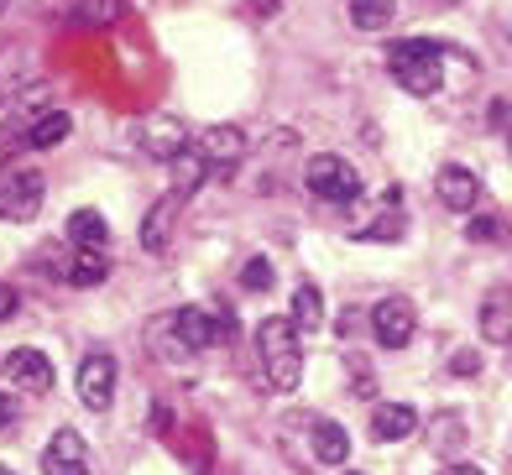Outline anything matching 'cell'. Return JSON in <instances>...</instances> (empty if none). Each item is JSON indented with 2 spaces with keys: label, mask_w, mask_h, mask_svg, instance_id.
Listing matches in <instances>:
<instances>
[{
  "label": "cell",
  "mask_w": 512,
  "mask_h": 475,
  "mask_svg": "<svg viewBox=\"0 0 512 475\" xmlns=\"http://www.w3.org/2000/svg\"><path fill=\"white\" fill-rule=\"evenodd\" d=\"M256 355H262V382L272 392H293L304 382V350H298L293 319H262L256 324Z\"/></svg>",
  "instance_id": "6da1fadb"
},
{
  "label": "cell",
  "mask_w": 512,
  "mask_h": 475,
  "mask_svg": "<svg viewBox=\"0 0 512 475\" xmlns=\"http://www.w3.org/2000/svg\"><path fill=\"white\" fill-rule=\"evenodd\" d=\"M439 58H445V42H429V37H403V42L387 47V68L408 94H439L445 89Z\"/></svg>",
  "instance_id": "7a4b0ae2"
},
{
  "label": "cell",
  "mask_w": 512,
  "mask_h": 475,
  "mask_svg": "<svg viewBox=\"0 0 512 475\" xmlns=\"http://www.w3.org/2000/svg\"><path fill=\"white\" fill-rule=\"evenodd\" d=\"M304 188L314 199H324V204H356L361 199V173L345 157L319 152V157L304 162Z\"/></svg>",
  "instance_id": "3957f363"
},
{
  "label": "cell",
  "mask_w": 512,
  "mask_h": 475,
  "mask_svg": "<svg viewBox=\"0 0 512 475\" xmlns=\"http://www.w3.org/2000/svg\"><path fill=\"white\" fill-rule=\"evenodd\" d=\"M42 194H48V183H42L37 168H6L0 173V215L6 220H16V225L37 220Z\"/></svg>",
  "instance_id": "277c9868"
},
{
  "label": "cell",
  "mask_w": 512,
  "mask_h": 475,
  "mask_svg": "<svg viewBox=\"0 0 512 475\" xmlns=\"http://www.w3.org/2000/svg\"><path fill=\"white\" fill-rule=\"evenodd\" d=\"M168 329L178 335V350H183V355H199V350L225 345L230 319H225V314L215 319L209 308H178V314H168Z\"/></svg>",
  "instance_id": "5b68a950"
},
{
  "label": "cell",
  "mask_w": 512,
  "mask_h": 475,
  "mask_svg": "<svg viewBox=\"0 0 512 475\" xmlns=\"http://www.w3.org/2000/svg\"><path fill=\"white\" fill-rule=\"evenodd\" d=\"M371 335H377V345H387V350H403L418 335V308L403 293H387L377 308H371Z\"/></svg>",
  "instance_id": "8992f818"
},
{
  "label": "cell",
  "mask_w": 512,
  "mask_h": 475,
  "mask_svg": "<svg viewBox=\"0 0 512 475\" xmlns=\"http://www.w3.org/2000/svg\"><path fill=\"white\" fill-rule=\"evenodd\" d=\"M79 402L89 413H105L115 402V355L110 350H89L79 361Z\"/></svg>",
  "instance_id": "52a82bcc"
},
{
  "label": "cell",
  "mask_w": 512,
  "mask_h": 475,
  "mask_svg": "<svg viewBox=\"0 0 512 475\" xmlns=\"http://www.w3.org/2000/svg\"><path fill=\"white\" fill-rule=\"evenodd\" d=\"M42 475H89V444L79 429H58L42 449Z\"/></svg>",
  "instance_id": "ba28073f"
},
{
  "label": "cell",
  "mask_w": 512,
  "mask_h": 475,
  "mask_svg": "<svg viewBox=\"0 0 512 475\" xmlns=\"http://www.w3.org/2000/svg\"><path fill=\"white\" fill-rule=\"evenodd\" d=\"M178 209H183V194H162V199L147 209V220H142V251H147V256H162V251L173 246Z\"/></svg>",
  "instance_id": "9c48e42d"
},
{
  "label": "cell",
  "mask_w": 512,
  "mask_h": 475,
  "mask_svg": "<svg viewBox=\"0 0 512 475\" xmlns=\"http://www.w3.org/2000/svg\"><path fill=\"white\" fill-rule=\"evenodd\" d=\"M209 168H236V162L246 157V136H241V126H209V131H199V147H194Z\"/></svg>",
  "instance_id": "30bf717a"
},
{
  "label": "cell",
  "mask_w": 512,
  "mask_h": 475,
  "mask_svg": "<svg viewBox=\"0 0 512 475\" xmlns=\"http://www.w3.org/2000/svg\"><path fill=\"white\" fill-rule=\"evenodd\" d=\"M434 194H439V204H445V209H460V215H465V209L481 199V178L471 168H460V162H445L439 178H434Z\"/></svg>",
  "instance_id": "8fae6325"
},
{
  "label": "cell",
  "mask_w": 512,
  "mask_h": 475,
  "mask_svg": "<svg viewBox=\"0 0 512 475\" xmlns=\"http://www.w3.org/2000/svg\"><path fill=\"white\" fill-rule=\"evenodd\" d=\"M6 376H11L21 392H53V361L42 350H11Z\"/></svg>",
  "instance_id": "7c38bea8"
},
{
  "label": "cell",
  "mask_w": 512,
  "mask_h": 475,
  "mask_svg": "<svg viewBox=\"0 0 512 475\" xmlns=\"http://www.w3.org/2000/svg\"><path fill=\"white\" fill-rule=\"evenodd\" d=\"M309 439H314V460L319 465H345L351 460V434L335 418H309Z\"/></svg>",
  "instance_id": "4fadbf2b"
},
{
  "label": "cell",
  "mask_w": 512,
  "mask_h": 475,
  "mask_svg": "<svg viewBox=\"0 0 512 475\" xmlns=\"http://www.w3.org/2000/svg\"><path fill=\"white\" fill-rule=\"evenodd\" d=\"M418 434V413L408 402H382L377 413H371V439L377 444H398V439H413Z\"/></svg>",
  "instance_id": "5bb4252c"
},
{
  "label": "cell",
  "mask_w": 512,
  "mask_h": 475,
  "mask_svg": "<svg viewBox=\"0 0 512 475\" xmlns=\"http://www.w3.org/2000/svg\"><path fill=\"white\" fill-rule=\"evenodd\" d=\"M481 340L486 345H512V293L492 288L481 298Z\"/></svg>",
  "instance_id": "9a60e30c"
},
{
  "label": "cell",
  "mask_w": 512,
  "mask_h": 475,
  "mask_svg": "<svg viewBox=\"0 0 512 475\" xmlns=\"http://www.w3.org/2000/svg\"><path fill=\"white\" fill-rule=\"evenodd\" d=\"M68 246L74 251H105L110 246V220L100 209H74V215H68Z\"/></svg>",
  "instance_id": "2e32d148"
},
{
  "label": "cell",
  "mask_w": 512,
  "mask_h": 475,
  "mask_svg": "<svg viewBox=\"0 0 512 475\" xmlns=\"http://www.w3.org/2000/svg\"><path fill=\"white\" fill-rule=\"evenodd\" d=\"M403 230H408V215H403V204H398V199L382 204V209H377V220H361V225H351L356 241H398Z\"/></svg>",
  "instance_id": "e0dca14e"
},
{
  "label": "cell",
  "mask_w": 512,
  "mask_h": 475,
  "mask_svg": "<svg viewBox=\"0 0 512 475\" xmlns=\"http://www.w3.org/2000/svg\"><path fill=\"white\" fill-rule=\"evenodd\" d=\"M288 319H293V329H298V335H314V329L324 324V298H319V288H314V282H298V288H293Z\"/></svg>",
  "instance_id": "ac0fdd59"
},
{
  "label": "cell",
  "mask_w": 512,
  "mask_h": 475,
  "mask_svg": "<svg viewBox=\"0 0 512 475\" xmlns=\"http://www.w3.org/2000/svg\"><path fill=\"white\" fill-rule=\"evenodd\" d=\"M345 16L356 32H387L398 16V0H345Z\"/></svg>",
  "instance_id": "d6986e66"
},
{
  "label": "cell",
  "mask_w": 512,
  "mask_h": 475,
  "mask_svg": "<svg viewBox=\"0 0 512 475\" xmlns=\"http://www.w3.org/2000/svg\"><path fill=\"white\" fill-rule=\"evenodd\" d=\"M142 147H147L152 157H162V162H173L183 147H189V136H183V126H178V121H152V126H147V136H142Z\"/></svg>",
  "instance_id": "ffe728a7"
},
{
  "label": "cell",
  "mask_w": 512,
  "mask_h": 475,
  "mask_svg": "<svg viewBox=\"0 0 512 475\" xmlns=\"http://www.w3.org/2000/svg\"><path fill=\"white\" fill-rule=\"evenodd\" d=\"M68 131H74V121H68L63 110H53V115H37L32 131L21 136V147H58V141H68Z\"/></svg>",
  "instance_id": "44dd1931"
},
{
  "label": "cell",
  "mask_w": 512,
  "mask_h": 475,
  "mask_svg": "<svg viewBox=\"0 0 512 475\" xmlns=\"http://www.w3.org/2000/svg\"><path fill=\"white\" fill-rule=\"evenodd\" d=\"M105 272H110V261L100 251H79V256H68V267H63V277L74 282V288H95V282H105Z\"/></svg>",
  "instance_id": "7402d4cb"
},
{
  "label": "cell",
  "mask_w": 512,
  "mask_h": 475,
  "mask_svg": "<svg viewBox=\"0 0 512 475\" xmlns=\"http://www.w3.org/2000/svg\"><path fill=\"white\" fill-rule=\"evenodd\" d=\"M204 173H209V162H204L199 152L183 147V152L173 157V194H194V188L204 183Z\"/></svg>",
  "instance_id": "603a6c76"
},
{
  "label": "cell",
  "mask_w": 512,
  "mask_h": 475,
  "mask_svg": "<svg viewBox=\"0 0 512 475\" xmlns=\"http://www.w3.org/2000/svg\"><path fill=\"white\" fill-rule=\"evenodd\" d=\"M345 371H351V392L356 397H377V371H371L366 355H345Z\"/></svg>",
  "instance_id": "cb8c5ba5"
},
{
  "label": "cell",
  "mask_w": 512,
  "mask_h": 475,
  "mask_svg": "<svg viewBox=\"0 0 512 475\" xmlns=\"http://www.w3.org/2000/svg\"><path fill=\"white\" fill-rule=\"evenodd\" d=\"M241 288L246 293H267L272 288V261L267 256H251L246 267H241Z\"/></svg>",
  "instance_id": "d4e9b609"
},
{
  "label": "cell",
  "mask_w": 512,
  "mask_h": 475,
  "mask_svg": "<svg viewBox=\"0 0 512 475\" xmlns=\"http://www.w3.org/2000/svg\"><path fill=\"white\" fill-rule=\"evenodd\" d=\"M115 16H121V0H84V11H74V21H95V27H105Z\"/></svg>",
  "instance_id": "484cf974"
},
{
  "label": "cell",
  "mask_w": 512,
  "mask_h": 475,
  "mask_svg": "<svg viewBox=\"0 0 512 475\" xmlns=\"http://www.w3.org/2000/svg\"><path fill=\"white\" fill-rule=\"evenodd\" d=\"M450 371H455V376H481V355H476V350H455V355H450Z\"/></svg>",
  "instance_id": "4316f807"
},
{
  "label": "cell",
  "mask_w": 512,
  "mask_h": 475,
  "mask_svg": "<svg viewBox=\"0 0 512 475\" xmlns=\"http://www.w3.org/2000/svg\"><path fill=\"white\" fill-rule=\"evenodd\" d=\"M465 230H471V235H476V241H492V235H497L502 225H497L492 215H481V220H471V225H465Z\"/></svg>",
  "instance_id": "83f0119b"
},
{
  "label": "cell",
  "mask_w": 512,
  "mask_h": 475,
  "mask_svg": "<svg viewBox=\"0 0 512 475\" xmlns=\"http://www.w3.org/2000/svg\"><path fill=\"white\" fill-rule=\"evenodd\" d=\"M16 314V288H11V282H0V324H6Z\"/></svg>",
  "instance_id": "f1b7e54d"
},
{
  "label": "cell",
  "mask_w": 512,
  "mask_h": 475,
  "mask_svg": "<svg viewBox=\"0 0 512 475\" xmlns=\"http://www.w3.org/2000/svg\"><path fill=\"white\" fill-rule=\"evenodd\" d=\"M6 423H16V397L0 392V429H6Z\"/></svg>",
  "instance_id": "f546056e"
},
{
  "label": "cell",
  "mask_w": 512,
  "mask_h": 475,
  "mask_svg": "<svg viewBox=\"0 0 512 475\" xmlns=\"http://www.w3.org/2000/svg\"><path fill=\"white\" fill-rule=\"evenodd\" d=\"M439 475H486V470H481V465H471V460H455V465H445Z\"/></svg>",
  "instance_id": "4dcf8cb0"
},
{
  "label": "cell",
  "mask_w": 512,
  "mask_h": 475,
  "mask_svg": "<svg viewBox=\"0 0 512 475\" xmlns=\"http://www.w3.org/2000/svg\"><path fill=\"white\" fill-rule=\"evenodd\" d=\"M251 11H256V16H272V11H277V0H251Z\"/></svg>",
  "instance_id": "1f68e13d"
},
{
  "label": "cell",
  "mask_w": 512,
  "mask_h": 475,
  "mask_svg": "<svg viewBox=\"0 0 512 475\" xmlns=\"http://www.w3.org/2000/svg\"><path fill=\"white\" fill-rule=\"evenodd\" d=\"M0 475H11V465H0Z\"/></svg>",
  "instance_id": "d6a6232c"
},
{
  "label": "cell",
  "mask_w": 512,
  "mask_h": 475,
  "mask_svg": "<svg viewBox=\"0 0 512 475\" xmlns=\"http://www.w3.org/2000/svg\"><path fill=\"white\" fill-rule=\"evenodd\" d=\"M340 475H361V470H340Z\"/></svg>",
  "instance_id": "836d02e7"
},
{
  "label": "cell",
  "mask_w": 512,
  "mask_h": 475,
  "mask_svg": "<svg viewBox=\"0 0 512 475\" xmlns=\"http://www.w3.org/2000/svg\"><path fill=\"white\" fill-rule=\"evenodd\" d=\"M6 6H11V0H0V11H6Z\"/></svg>",
  "instance_id": "e575fe53"
}]
</instances>
